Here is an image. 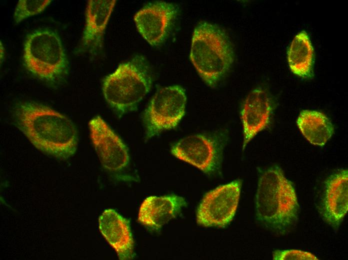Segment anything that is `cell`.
<instances>
[{
    "instance_id": "cell-1",
    "label": "cell",
    "mask_w": 348,
    "mask_h": 260,
    "mask_svg": "<svg viewBox=\"0 0 348 260\" xmlns=\"http://www.w3.org/2000/svg\"><path fill=\"white\" fill-rule=\"evenodd\" d=\"M13 116L16 126L42 152L60 159L75 153L78 132L63 114L40 104L23 102L15 106Z\"/></svg>"
},
{
    "instance_id": "cell-2",
    "label": "cell",
    "mask_w": 348,
    "mask_h": 260,
    "mask_svg": "<svg viewBox=\"0 0 348 260\" xmlns=\"http://www.w3.org/2000/svg\"><path fill=\"white\" fill-rule=\"evenodd\" d=\"M256 220L278 234H285L298 220L299 204L293 184L277 165L260 174L255 200Z\"/></svg>"
},
{
    "instance_id": "cell-3",
    "label": "cell",
    "mask_w": 348,
    "mask_h": 260,
    "mask_svg": "<svg viewBox=\"0 0 348 260\" xmlns=\"http://www.w3.org/2000/svg\"><path fill=\"white\" fill-rule=\"evenodd\" d=\"M190 58L203 81L214 88L232 68L234 52L228 36L221 27L202 22L194 29Z\"/></svg>"
},
{
    "instance_id": "cell-4",
    "label": "cell",
    "mask_w": 348,
    "mask_h": 260,
    "mask_svg": "<svg viewBox=\"0 0 348 260\" xmlns=\"http://www.w3.org/2000/svg\"><path fill=\"white\" fill-rule=\"evenodd\" d=\"M152 76L146 58L136 55L120 64L104 80L102 92L108 104L120 116L136 110L148 93Z\"/></svg>"
},
{
    "instance_id": "cell-5",
    "label": "cell",
    "mask_w": 348,
    "mask_h": 260,
    "mask_svg": "<svg viewBox=\"0 0 348 260\" xmlns=\"http://www.w3.org/2000/svg\"><path fill=\"white\" fill-rule=\"evenodd\" d=\"M23 63L38 78L50 83L62 80L68 74V61L60 37L50 30H36L24 41Z\"/></svg>"
},
{
    "instance_id": "cell-6",
    "label": "cell",
    "mask_w": 348,
    "mask_h": 260,
    "mask_svg": "<svg viewBox=\"0 0 348 260\" xmlns=\"http://www.w3.org/2000/svg\"><path fill=\"white\" fill-rule=\"evenodd\" d=\"M186 103L185 90L180 86L158 89L143 114L146 139L176 128L184 115Z\"/></svg>"
},
{
    "instance_id": "cell-7",
    "label": "cell",
    "mask_w": 348,
    "mask_h": 260,
    "mask_svg": "<svg viewBox=\"0 0 348 260\" xmlns=\"http://www.w3.org/2000/svg\"><path fill=\"white\" fill-rule=\"evenodd\" d=\"M242 182L237 179L206 193L197 209L198 224L206 227L227 226L236 212Z\"/></svg>"
},
{
    "instance_id": "cell-8",
    "label": "cell",
    "mask_w": 348,
    "mask_h": 260,
    "mask_svg": "<svg viewBox=\"0 0 348 260\" xmlns=\"http://www.w3.org/2000/svg\"><path fill=\"white\" fill-rule=\"evenodd\" d=\"M224 142L214 135L195 134L186 136L172 147L175 157L198 168L208 175L219 170Z\"/></svg>"
},
{
    "instance_id": "cell-9",
    "label": "cell",
    "mask_w": 348,
    "mask_h": 260,
    "mask_svg": "<svg viewBox=\"0 0 348 260\" xmlns=\"http://www.w3.org/2000/svg\"><path fill=\"white\" fill-rule=\"evenodd\" d=\"M90 138L102 166L109 172H120L130 162L126 145L100 116L88 124Z\"/></svg>"
},
{
    "instance_id": "cell-10",
    "label": "cell",
    "mask_w": 348,
    "mask_h": 260,
    "mask_svg": "<svg viewBox=\"0 0 348 260\" xmlns=\"http://www.w3.org/2000/svg\"><path fill=\"white\" fill-rule=\"evenodd\" d=\"M178 11L174 4L162 1L149 2L134 16L138 32L148 44L160 46L166 40Z\"/></svg>"
},
{
    "instance_id": "cell-11",
    "label": "cell",
    "mask_w": 348,
    "mask_h": 260,
    "mask_svg": "<svg viewBox=\"0 0 348 260\" xmlns=\"http://www.w3.org/2000/svg\"><path fill=\"white\" fill-rule=\"evenodd\" d=\"M273 108L272 98L262 87L254 88L246 97L240 110L243 131L242 150L259 132L268 127Z\"/></svg>"
},
{
    "instance_id": "cell-12",
    "label": "cell",
    "mask_w": 348,
    "mask_h": 260,
    "mask_svg": "<svg viewBox=\"0 0 348 260\" xmlns=\"http://www.w3.org/2000/svg\"><path fill=\"white\" fill-rule=\"evenodd\" d=\"M348 210V171L340 170L325 182L320 212L323 220L337 229Z\"/></svg>"
},
{
    "instance_id": "cell-13",
    "label": "cell",
    "mask_w": 348,
    "mask_h": 260,
    "mask_svg": "<svg viewBox=\"0 0 348 260\" xmlns=\"http://www.w3.org/2000/svg\"><path fill=\"white\" fill-rule=\"evenodd\" d=\"M116 3L114 0L88 1L80 41L82 50L94 55L102 48L105 30Z\"/></svg>"
},
{
    "instance_id": "cell-14",
    "label": "cell",
    "mask_w": 348,
    "mask_h": 260,
    "mask_svg": "<svg viewBox=\"0 0 348 260\" xmlns=\"http://www.w3.org/2000/svg\"><path fill=\"white\" fill-rule=\"evenodd\" d=\"M102 234L121 260L132 258L134 242L129 222L113 209H106L98 218Z\"/></svg>"
},
{
    "instance_id": "cell-15",
    "label": "cell",
    "mask_w": 348,
    "mask_h": 260,
    "mask_svg": "<svg viewBox=\"0 0 348 260\" xmlns=\"http://www.w3.org/2000/svg\"><path fill=\"white\" fill-rule=\"evenodd\" d=\"M186 206L184 198L176 194L150 196L142 204L138 221L148 228L159 230L174 218Z\"/></svg>"
},
{
    "instance_id": "cell-16",
    "label": "cell",
    "mask_w": 348,
    "mask_h": 260,
    "mask_svg": "<svg viewBox=\"0 0 348 260\" xmlns=\"http://www.w3.org/2000/svg\"><path fill=\"white\" fill-rule=\"evenodd\" d=\"M287 59L294 74L304 78H312L314 49L305 30L299 32L293 38L288 50Z\"/></svg>"
},
{
    "instance_id": "cell-17",
    "label": "cell",
    "mask_w": 348,
    "mask_h": 260,
    "mask_svg": "<svg viewBox=\"0 0 348 260\" xmlns=\"http://www.w3.org/2000/svg\"><path fill=\"white\" fill-rule=\"evenodd\" d=\"M296 124L304 138L314 146H324L334 132V126L328 118L316 110L301 111Z\"/></svg>"
},
{
    "instance_id": "cell-18",
    "label": "cell",
    "mask_w": 348,
    "mask_h": 260,
    "mask_svg": "<svg viewBox=\"0 0 348 260\" xmlns=\"http://www.w3.org/2000/svg\"><path fill=\"white\" fill-rule=\"evenodd\" d=\"M50 0H20L18 1L14 14L16 23L40 14L51 2Z\"/></svg>"
},
{
    "instance_id": "cell-19",
    "label": "cell",
    "mask_w": 348,
    "mask_h": 260,
    "mask_svg": "<svg viewBox=\"0 0 348 260\" xmlns=\"http://www.w3.org/2000/svg\"><path fill=\"white\" fill-rule=\"evenodd\" d=\"M274 260H318L314 254L298 250H276L272 252Z\"/></svg>"
}]
</instances>
